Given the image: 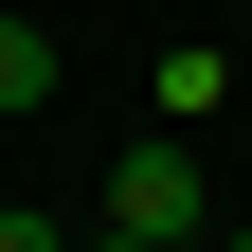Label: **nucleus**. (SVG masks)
<instances>
[{
    "label": "nucleus",
    "instance_id": "nucleus-1",
    "mask_svg": "<svg viewBox=\"0 0 252 252\" xmlns=\"http://www.w3.org/2000/svg\"><path fill=\"white\" fill-rule=\"evenodd\" d=\"M108 234H144V252H216V180H198L180 126H144V144L108 162Z\"/></svg>",
    "mask_w": 252,
    "mask_h": 252
},
{
    "label": "nucleus",
    "instance_id": "nucleus-2",
    "mask_svg": "<svg viewBox=\"0 0 252 252\" xmlns=\"http://www.w3.org/2000/svg\"><path fill=\"white\" fill-rule=\"evenodd\" d=\"M54 72H72V54H54L36 18H18V0H0V126H18V108H54Z\"/></svg>",
    "mask_w": 252,
    "mask_h": 252
},
{
    "label": "nucleus",
    "instance_id": "nucleus-3",
    "mask_svg": "<svg viewBox=\"0 0 252 252\" xmlns=\"http://www.w3.org/2000/svg\"><path fill=\"white\" fill-rule=\"evenodd\" d=\"M0 252H72V234H54V216H36V198H0Z\"/></svg>",
    "mask_w": 252,
    "mask_h": 252
},
{
    "label": "nucleus",
    "instance_id": "nucleus-4",
    "mask_svg": "<svg viewBox=\"0 0 252 252\" xmlns=\"http://www.w3.org/2000/svg\"><path fill=\"white\" fill-rule=\"evenodd\" d=\"M72 252H144V234H72Z\"/></svg>",
    "mask_w": 252,
    "mask_h": 252
},
{
    "label": "nucleus",
    "instance_id": "nucleus-5",
    "mask_svg": "<svg viewBox=\"0 0 252 252\" xmlns=\"http://www.w3.org/2000/svg\"><path fill=\"white\" fill-rule=\"evenodd\" d=\"M216 252H252V216H234V234H216Z\"/></svg>",
    "mask_w": 252,
    "mask_h": 252
}]
</instances>
